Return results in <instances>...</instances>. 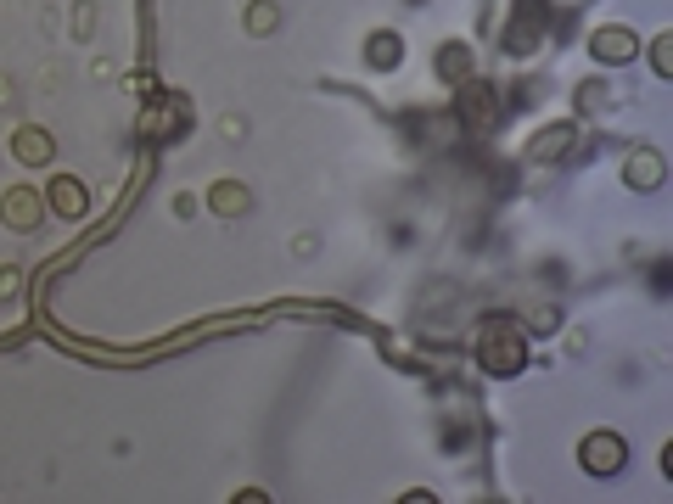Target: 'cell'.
<instances>
[{"instance_id":"cell-1","label":"cell","mask_w":673,"mask_h":504,"mask_svg":"<svg viewBox=\"0 0 673 504\" xmlns=\"http://www.w3.org/2000/svg\"><path fill=\"white\" fill-rule=\"evenodd\" d=\"M477 359H483L488 376H516V370H522V359H528V342H522V331H516V325L494 320V325H483Z\"/></svg>"},{"instance_id":"cell-2","label":"cell","mask_w":673,"mask_h":504,"mask_svg":"<svg viewBox=\"0 0 673 504\" xmlns=\"http://www.w3.org/2000/svg\"><path fill=\"white\" fill-rule=\"evenodd\" d=\"M623 460H629V448H623V437H617V432H589L584 437V471L589 476H617V471H623Z\"/></svg>"},{"instance_id":"cell-3","label":"cell","mask_w":673,"mask_h":504,"mask_svg":"<svg viewBox=\"0 0 673 504\" xmlns=\"http://www.w3.org/2000/svg\"><path fill=\"white\" fill-rule=\"evenodd\" d=\"M40 213H45V196L29 191V185H17V191L0 196V219L12 224V230H34V224H40Z\"/></svg>"},{"instance_id":"cell-4","label":"cell","mask_w":673,"mask_h":504,"mask_svg":"<svg viewBox=\"0 0 673 504\" xmlns=\"http://www.w3.org/2000/svg\"><path fill=\"white\" fill-rule=\"evenodd\" d=\"M589 51L601 56V62H634L640 40H634L629 28H595V40H589Z\"/></svg>"},{"instance_id":"cell-5","label":"cell","mask_w":673,"mask_h":504,"mask_svg":"<svg viewBox=\"0 0 673 504\" xmlns=\"http://www.w3.org/2000/svg\"><path fill=\"white\" fill-rule=\"evenodd\" d=\"M51 152H57V140L45 135V129H17L12 135V157L17 163H29V168H40V163H51Z\"/></svg>"},{"instance_id":"cell-6","label":"cell","mask_w":673,"mask_h":504,"mask_svg":"<svg viewBox=\"0 0 673 504\" xmlns=\"http://www.w3.org/2000/svg\"><path fill=\"white\" fill-rule=\"evenodd\" d=\"M51 208H57L62 219H79V213L90 208V191H85V180H73V174L51 180Z\"/></svg>"},{"instance_id":"cell-7","label":"cell","mask_w":673,"mask_h":504,"mask_svg":"<svg viewBox=\"0 0 673 504\" xmlns=\"http://www.w3.org/2000/svg\"><path fill=\"white\" fill-rule=\"evenodd\" d=\"M208 208L214 213H247V191L242 185H230V180H219L214 191H208Z\"/></svg>"},{"instance_id":"cell-8","label":"cell","mask_w":673,"mask_h":504,"mask_svg":"<svg viewBox=\"0 0 673 504\" xmlns=\"http://www.w3.org/2000/svg\"><path fill=\"white\" fill-rule=\"evenodd\" d=\"M371 62H376V68H393V62H399V40H393V34H376V40H371Z\"/></svg>"},{"instance_id":"cell-9","label":"cell","mask_w":673,"mask_h":504,"mask_svg":"<svg viewBox=\"0 0 673 504\" xmlns=\"http://www.w3.org/2000/svg\"><path fill=\"white\" fill-rule=\"evenodd\" d=\"M629 174H634V185H657L662 163H657V157H651V152H640V157H634V163H629Z\"/></svg>"},{"instance_id":"cell-10","label":"cell","mask_w":673,"mask_h":504,"mask_svg":"<svg viewBox=\"0 0 673 504\" xmlns=\"http://www.w3.org/2000/svg\"><path fill=\"white\" fill-rule=\"evenodd\" d=\"M567 135H573V129H545V140H533V157H556L561 146H567Z\"/></svg>"},{"instance_id":"cell-11","label":"cell","mask_w":673,"mask_h":504,"mask_svg":"<svg viewBox=\"0 0 673 504\" xmlns=\"http://www.w3.org/2000/svg\"><path fill=\"white\" fill-rule=\"evenodd\" d=\"M651 62H657V73H662V79H668V73H673V34H662V40H657V51H651Z\"/></svg>"},{"instance_id":"cell-12","label":"cell","mask_w":673,"mask_h":504,"mask_svg":"<svg viewBox=\"0 0 673 504\" xmlns=\"http://www.w3.org/2000/svg\"><path fill=\"white\" fill-rule=\"evenodd\" d=\"M247 28H253V34L275 28V6H253V12H247Z\"/></svg>"},{"instance_id":"cell-13","label":"cell","mask_w":673,"mask_h":504,"mask_svg":"<svg viewBox=\"0 0 673 504\" xmlns=\"http://www.w3.org/2000/svg\"><path fill=\"white\" fill-rule=\"evenodd\" d=\"M438 68H444V73H466V51H444V56H438Z\"/></svg>"},{"instance_id":"cell-14","label":"cell","mask_w":673,"mask_h":504,"mask_svg":"<svg viewBox=\"0 0 673 504\" xmlns=\"http://www.w3.org/2000/svg\"><path fill=\"white\" fill-rule=\"evenodd\" d=\"M17 292V275H0V297H12Z\"/></svg>"}]
</instances>
